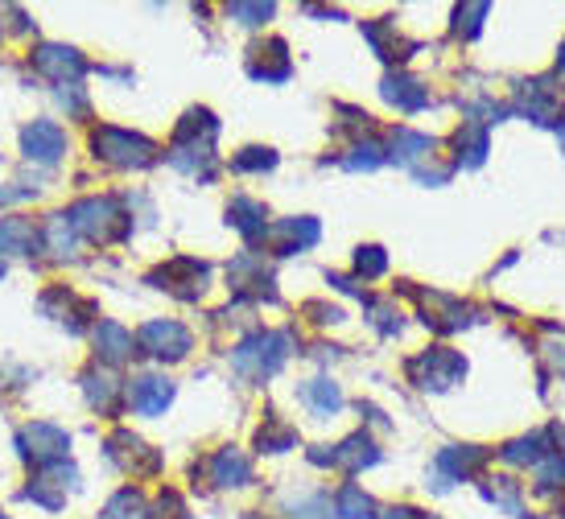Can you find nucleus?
I'll return each mask as SVG.
<instances>
[{"instance_id": "obj_1", "label": "nucleus", "mask_w": 565, "mask_h": 519, "mask_svg": "<svg viewBox=\"0 0 565 519\" xmlns=\"http://www.w3.org/2000/svg\"><path fill=\"white\" fill-rule=\"evenodd\" d=\"M409 375L417 388H434V392H446L454 388L462 375H467V359L458 351H446V346H429L425 355L409 359Z\"/></svg>"}, {"instance_id": "obj_2", "label": "nucleus", "mask_w": 565, "mask_h": 519, "mask_svg": "<svg viewBox=\"0 0 565 519\" xmlns=\"http://www.w3.org/2000/svg\"><path fill=\"white\" fill-rule=\"evenodd\" d=\"M285 346H289V334H256L236 351V367L252 379H269L289 355Z\"/></svg>"}, {"instance_id": "obj_3", "label": "nucleus", "mask_w": 565, "mask_h": 519, "mask_svg": "<svg viewBox=\"0 0 565 519\" xmlns=\"http://www.w3.org/2000/svg\"><path fill=\"white\" fill-rule=\"evenodd\" d=\"M95 149L104 153L108 161H116V165H145V161H153V145L145 141V136H128L120 128L95 132Z\"/></svg>"}, {"instance_id": "obj_4", "label": "nucleus", "mask_w": 565, "mask_h": 519, "mask_svg": "<svg viewBox=\"0 0 565 519\" xmlns=\"http://www.w3.org/2000/svg\"><path fill=\"white\" fill-rule=\"evenodd\" d=\"M516 108L533 120V124H561V95L537 79V83H524L520 87V99H516Z\"/></svg>"}, {"instance_id": "obj_5", "label": "nucleus", "mask_w": 565, "mask_h": 519, "mask_svg": "<svg viewBox=\"0 0 565 519\" xmlns=\"http://www.w3.org/2000/svg\"><path fill=\"white\" fill-rule=\"evenodd\" d=\"M141 342L149 346L157 359H182V355L190 351V334H186V326H178V322H149V326L141 330Z\"/></svg>"}, {"instance_id": "obj_6", "label": "nucleus", "mask_w": 565, "mask_h": 519, "mask_svg": "<svg viewBox=\"0 0 565 519\" xmlns=\"http://www.w3.org/2000/svg\"><path fill=\"white\" fill-rule=\"evenodd\" d=\"M66 149V136L54 120H38V124H29L25 128V153L29 157H38V161H58Z\"/></svg>"}, {"instance_id": "obj_7", "label": "nucleus", "mask_w": 565, "mask_h": 519, "mask_svg": "<svg viewBox=\"0 0 565 519\" xmlns=\"http://www.w3.org/2000/svg\"><path fill=\"white\" fill-rule=\"evenodd\" d=\"M549 454H557V449H549V429L545 433H528V437H516L500 449V458L508 466H541Z\"/></svg>"}, {"instance_id": "obj_8", "label": "nucleus", "mask_w": 565, "mask_h": 519, "mask_svg": "<svg viewBox=\"0 0 565 519\" xmlns=\"http://www.w3.org/2000/svg\"><path fill=\"white\" fill-rule=\"evenodd\" d=\"M174 400V384L170 379H157V375H145L132 384V408L145 412V417H157V412H165V404Z\"/></svg>"}, {"instance_id": "obj_9", "label": "nucleus", "mask_w": 565, "mask_h": 519, "mask_svg": "<svg viewBox=\"0 0 565 519\" xmlns=\"http://www.w3.org/2000/svg\"><path fill=\"white\" fill-rule=\"evenodd\" d=\"M289 71H293V62L285 54V42H269V46H256L252 50V75L256 79L281 83V79H289Z\"/></svg>"}, {"instance_id": "obj_10", "label": "nucleus", "mask_w": 565, "mask_h": 519, "mask_svg": "<svg viewBox=\"0 0 565 519\" xmlns=\"http://www.w3.org/2000/svg\"><path fill=\"white\" fill-rule=\"evenodd\" d=\"M487 449H479V445H450V449H442L438 454V470L446 474V478H467V474H475L479 466H487Z\"/></svg>"}, {"instance_id": "obj_11", "label": "nucleus", "mask_w": 565, "mask_h": 519, "mask_svg": "<svg viewBox=\"0 0 565 519\" xmlns=\"http://www.w3.org/2000/svg\"><path fill=\"white\" fill-rule=\"evenodd\" d=\"M384 99L392 103V108H401V112H421L429 103V87H421L409 75H388L384 79Z\"/></svg>"}, {"instance_id": "obj_12", "label": "nucleus", "mask_w": 565, "mask_h": 519, "mask_svg": "<svg viewBox=\"0 0 565 519\" xmlns=\"http://www.w3.org/2000/svg\"><path fill=\"white\" fill-rule=\"evenodd\" d=\"M372 462H380V449L363 437V433H355V437H347L343 445H335V466H347V470H363V466H372Z\"/></svg>"}, {"instance_id": "obj_13", "label": "nucleus", "mask_w": 565, "mask_h": 519, "mask_svg": "<svg viewBox=\"0 0 565 519\" xmlns=\"http://www.w3.org/2000/svg\"><path fill=\"white\" fill-rule=\"evenodd\" d=\"M248 478H252V466H248V458L240 454V449H223V454L215 458V482L219 487H244Z\"/></svg>"}, {"instance_id": "obj_14", "label": "nucleus", "mask_w": 565, "mask_h": 519, "mask_svg": "<svg viewBox=\"0 0 565 519\" xmlns=\"http://www.w3.org/2000/svg\"><path fill=\"white\" fill-rule=\"evenodd\" d=\"M302 400L318 412V417H330V412H339V408H343V392L330 384V379H310V384L302 388Z\"/></svg>"}, {"instance_id": "obj_15", "label": "nucleus", "mask_w": 565, "mask_h": 519, "mask_svg": "<svg viewBox=\"0 0 565 519\" xmlns=\"http://www.w3.org/2000/svg\"><path fill=\"white\" fill-rule=\"evenodd\" d=\"M454 145H458L462 165H483V157H487V124H462Z\"/></svg>"}, {"instance_id": "obj_16", "label": "nucleus", "mask_w": 565, "mask_h": 519, "mask_svg": "<svg viewBox=\"0 0 565 519\" xmlns=\"http://www.w3.org/2000/svg\"><path fill=\"white\" fill-rule=\"evenodd\" d=\"M392 157L401 161V165H417L421 157H429V149H434V141H429V136H421V132H409V128H401L392 136Z\"/></svg>"}, {"instance_id": "obj_17", "label": "nucleus", "mask_w": 565, "mask_h": 519, "mask_svg": "<svg viewBox=\"0 0 565 519\" xmlns=\"http://www.w3.org/2000/svg\"><path fill=\"white\" fill-rule=\"evenodd\" d=\"M227 215H231V223H236L248 239L264 235V206H260V202H252V198H236V202L227 206Z\"/></svg>"}, {"instance_id": "obj_18", "label": "nucleus", "mask_w": 565, "mask_h": 519, "mask_svg": "<svg viewBox=\"0 0 565 519\" xmlns=\"http://www.w3.org/2000/svg\"><path fill=\"white\" fill-rule=\"evenodd\" d=\"M277 235H285L281 252L289 256V252H302V248L314 244V239H318V223H314V219H285V223L277 227Z\"/></svg>"}, {"instance_id": "obj_19", "label": "nucleus", "mask_w": 565, "mask_h": 519, "mask_svg": "<svg viewBox=\"0 0 565 519\" xmlns=\"http://www.w3.org/2000/svg\"><path fill=\"white\" fill-rule=\"evenodd\" d=\"M108 219H116L112 202H83V206H75V223L87 235H108Z\"/></svg>"}, {"instance_id": "obj_20", "label": "nucleus", "mask_w": 565, "mask_h": 519, "mask_svg": "<svg viewBox=\"0 0 565 519\" xmlns=\"http://www.w3.org/2000/svg\"><path fill=\"white\" fill-rule=\"evenodd\" d=\"M25 437L38 441V449H33V458H38V462H50V458H58L66 449V433H58L54 425H29Z\"/></svg>"}, {"instance_id": "obj_21", "label": "nucleus", "mask_w": 565, "mask_h": 519, "mask_svg": "<svg viewBox=\"0 0 565 519\" xmlns=\"http://www.w3.org/2000/svg\"><path fill=\"white\" fill-rule=\"evenodd\" d=\"M95 342H99V351H104V359H124L132 351V334L120 330L116 322H104L95 330Z\"/></svg>"}, {"instance_id": "obj_22", "label": "nucleus", "mask_w": 565, "mask_h": 519, "mask_svg": "<svg viewBox=\"0 0 565 519\" xmlns=\"http://www.w3.org/2000/svg\"><path fill=\"white\" fill-rule=\"evenodd\" d=\"M483 495H487L495 507L520 515V482H516V478H491L487 487H483Z\"/></svg>"}, {"instance_id": "obj_23", "label": "nucleus", "mask_w": 565, "mask_h": 519, "mask_svg": "<svg viewBox=\"0 0 565 519\" xmlns=\"http://www.w3.org/2000/svg\"><path fill=\"white\" fill-rule=\"evenodd\" d=\"M38 66H42V71H54V75H66V71H79V58H75V50H62V46H46L42 54H38Z\"/></svg>"}, {"instance_id": "obj_24", "label": "nucleus", "mask_w": 565, "mask_h": 519, "mask_svg": "<svg viewBox=\"0 0 565 519\" xmlns=\"http://www.w3.org/2000/svg\"><path fill=\"white\" fill-rule=\"evenodd\" d=\"M368 511H372V499L363 495L355 482H347V487L339 491V515L343 519H368Z\"/></svg>"}, {"instance_id": "obj_25", "label": "nucleus", "mask_w": 565, "mask_h": 519, "mask_svg": "<svg viewBox=\"0 0 565 519\" xmlns=\"http://www.w3.org/2000/svg\"><path fill=\"white\" fill-rule=\"evenodd\" d=\"M293 441H297V433L289 425H273L269 421V425L260 429V449H264V454H281V449H289Z\"/></svg>"}, {"instance_id": "obj_26", "label": "nucleus", "mask_w": 565, "mask_h": 519, "mask_svg": "<svg viewBox=\"0 0 565 519\" xmlns=\"http://www.w3.org/2000/svg\"><path fill=\"white\" fill-rule=\"evenodd\" d=\"M33 239V231H29V223H21V219H0V248H21V244H29Z\"/></svg>"}, {"instance_id": "obj_27", "label": "nucleus", "mask_w": 565, "mask_h": 519, "mask_svg": "<svg viewBox=\"0 0 565 519\" xmlns=\"http://www.w3.org/2000/svg\"><path fill=\"white\" fill-rule=\"evenodd\" d=\"M104 519H149V515H145V503H141L137 495L124 491V495H116V503L108 507Z\"/></svg>"}, {"instance_id": "obj_28", "label": "nucleus", "mask_w": 565, "mask_h": 519, "mask_svg": "<svg viewBox=\"0 0 565 519\" xmlns=\"http://www.w3.org/2000/svg\"><path fill=\"white\" fill-rule=\"evenodd\" d=\"M487 13H491L487 5H467V9H454V21H458L454 29H458V33H467V38H475V33L483 29V17H487Z\"/></svg>"}, {"instance_id": "obj_29", "label": "nucleus", "mask_w": 565, "mask_h": 519, "mask_svg": "<svg viewBox=\"0 0 565 519\" xmlns=\"http://www.w3.org/2000/svg\"><path fill=\"white\" fill-rule=\"evenodd\" d=\"M355 268H359V276H384V268H388L384 248H359Z\"/></svg>"}, {"instance_id": "obj_30", "label": "nucleus", "mask_w": 565, "mask_h": 519, "mask_svg": "<svg viewBox=\"0 0 565 519\" xmlns=\"http://www.w3.org/2000/svg\"><path fill=\"white\" fill-rule=\"evenodd\" d=\"M240 173H248V169H273L277 165V153L273 149H244V157H236L231 161Z\"/></svg>"}, {"instance_id": "obj_31", "label": "nucleus", "mask_w": 565, "mask_h": 519, "mask_svg": "<svg viewBox=\"0 0 565 519\" xmlns=\"http://www.w3.org/2000/svg\"><path fill=\"white\" fill-rule=\"evenodd\" d=\"M231 17H244V25H260L273 17V5H231Z\"/></svg>"}, {"instance_id": "obj_32", "label": "nucleus", "mask_w": 565, "mask_h": 519, "mask_svg": "<svg viewBox=\"0 0 565 519\" xmlns=\"http://www.w3.org/2000/svg\"><path fill=\"white\" fill-rule=\"evenodd\" d=\"M376 519H417V511H413V507H392V511H384V515H376Z\"/></svg>"}, {"instance_id": "obj_33", "label": "nucleus", "mask_w": 565, "mask_h": 519, "mask_svg": "<svg viewBox=\"0 0 565 519\" xmlns=\"http://www.w3.org/2000/svg\"><path fill=\"white\" fill-rule=\"evenodd\" d=\"M557 71H565V42H561V50H557Z\"/></svg>"}, {"instance_id": "obj_34", "label": "nucleus", "mask_w": 565, "mask_h": 519, "mask_svg": "<svg viewBox=\"0 0 565 519\" xmlns=\"http://www.w3.org/2000/svg\"><path fill=\"white\" fill-rule=\"evenodd\" d=\"M557 136H561V149H565V120H561V128H557Z\"/></svg>"}, {"instance_id": "obj_35", "label": "nucleus", "mask_w": 565, "mask_h": 519, "mask_svg": "<svg viewBox=\"0 0 565 519\" xmlns=\"http://www.w3.org/2000/svg\"><path fill=\"white\" fill-rule=\"evenodd\" d=\"M524 519H537V515H524Z\"/></svg>"}, {"instance_id": "obj_36", "label": "nucleus", "mask_w": 565, "mask_h": 519, "mask_svg": "<svg viewBox=\"0 0 565 519\" xmlns=\"http://www.w3.org/2000/svg\"><path fill=\"white\" fill-rule=\"evenodd\" d=\"M429 519H442V515H429Z\"/></svg>"}, {"instance_id": "obj_37", "label": "nucleus", "mask_w": 565, "mask_h": 519, "mask_svg": "<svg viewBox=\"0 0 565 519\" xmlns=\"http://www.w3.org/2000/svg\"><path fill=\"white\" fill-rule=\"evenodd\" d=\"M0 519H5V515H0Z\"/></svg>"}]
</instances>
